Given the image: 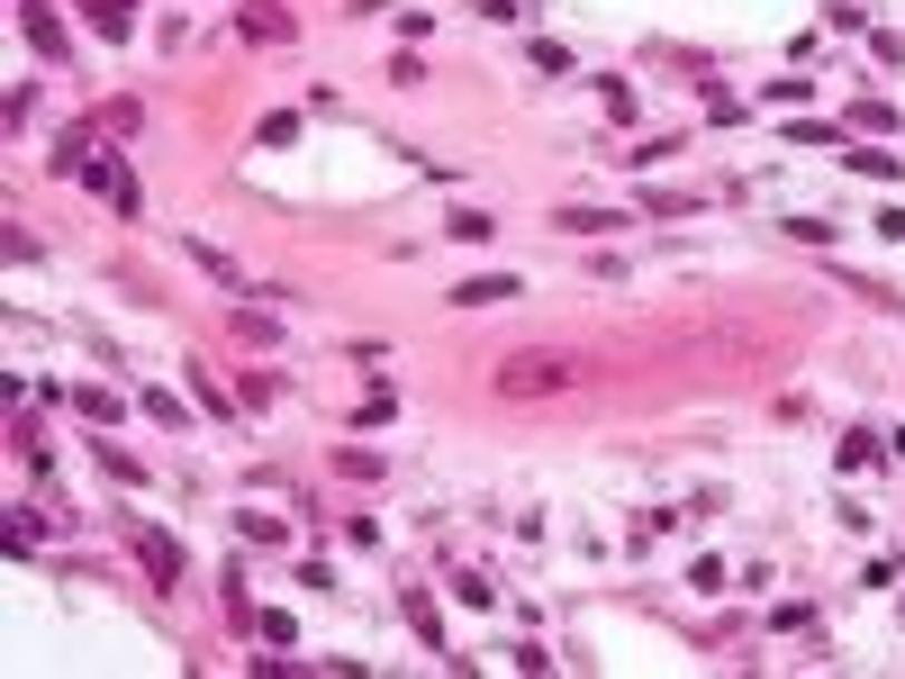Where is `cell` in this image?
<instances>
[{
	"label": "cell",
	"mask_w": 905,
	"mask_h": 679,
	"mask_svg": "<svg viewBox=\"0 0 905 679\" xmlns=\"http://www.w3.org/2000/svg\"><path fill=\"white\" fill-rule=\"evenodd\" d=\"M517 291H525L517 272H471V282H462L453 299H462V308H490V299H517Z\"/></svg>",
	"instance_id": "obj_3"
},
{
	"label": "cell",
	"mask_w": 905,
	"mask_h": 679,
	"mask_svg": "<svg viewBox=\"0 0 905 679\" xmlns=\"http://www.w3.org/2000/svg\"><path fill=\"white\" fill-rule=\"evenodd\" d=\"M127 543H136V562L155 571V589H181V543H173V534H155V525H127Z\"/></svg>",
	"instance_id": "obj_2"
},
{
	"label": "cell",
	"mask_w": 905,
	"mask_h": 679,
	"mask_svg": "<svg viewBox=\"0 0 905 679\" xmlns=\"http://www.w3.org/2000/svg\"><path fill=\"white\" fill-rule=\"evenodd\" d=\"M190 263H199V272H208V282H227V291H245V272H236V263H227V254H218V245H199V236H190Z\"/></svg>",
	"instance_id": "obj_4"
},
{
	"label": "cell",
	"mask_w": 905,
	"mask_h": 679,
	"mask_svg": "<svg viewBox=\"0 0 905 679\" xmlns=\"http://www.w3.org/2000/svg\"><path fill=\"white\" fill-rule=\"evenodd\" d=\"M562 227H571V236H607V227H624V218H616V209H562Z\"/></svg>",
	"instance_id": "obj_5"
},
{
	"label": "cell",
	"mask_w": 905,
	"mask_h": 679,
	"mask_svg": "<svg viewBox=\"0 0 905 679\" xmlns=\"http://www.w3.org/2000/svg\"><path fill=\"white\" fill-rule=\"evenodd\" d=\"M571 381H580V363H571V354H543V345H534V354H508V363L490 372L499 398H552V390H571Z\"/></svg>",
	"instance_id": "obj_1"
}]
</instances>
